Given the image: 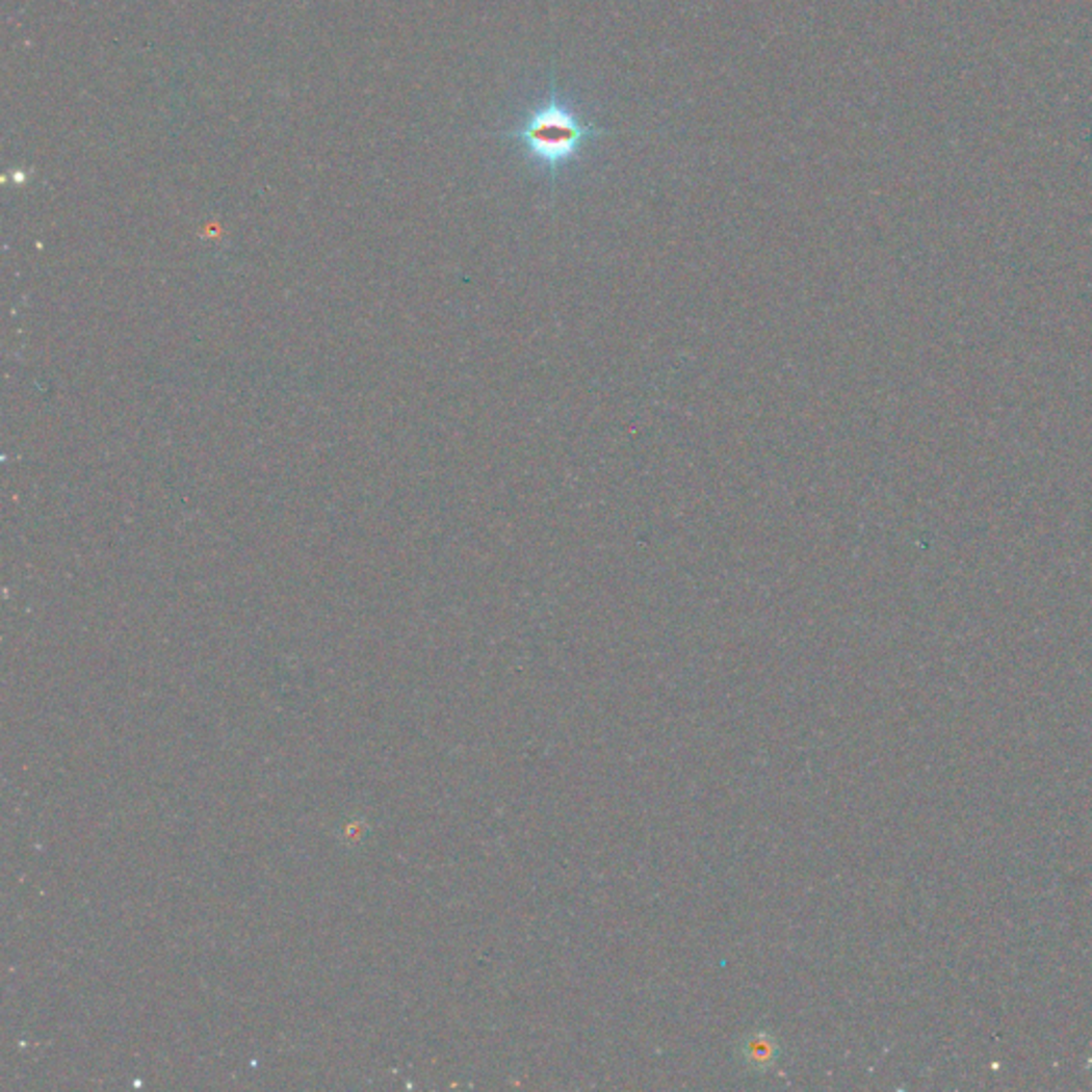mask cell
<instances>
[{"instance_id":"6da1fadb","label":"cell","mask_w":1092,"mask_h":1092,"mask_svg":"<svg viewBox=\"0 0 1092 1092\" xmlns=\"http://www.w3.org/2000/svg\"><path fill=\"white\" fill-rule=\"evenodd\" d=\"M602 133L594 124H587L555 95L536 109L521 126L506 137L517 139L529 152L551 170L574 158L584 144Z\"/></svg>"}]
</instances>
